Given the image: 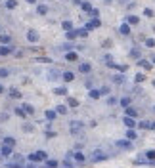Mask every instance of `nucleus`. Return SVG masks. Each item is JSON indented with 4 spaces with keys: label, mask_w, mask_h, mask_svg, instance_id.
Wrapping results in <instances>:
<instances>
[{
    "label": "nucleus",
    "mask_w": 155,
    "mask_h": 168,
    "mask_svg": "<svg viewBox=\"0 0 155 168\" xmlns=\"http://www.w3.org/2000/svg\"><path fill=\"white\" fill-rule=\"evenodd\" d=\"M8 96L12 97V99H21V92L17 90V88H10V90H8Z\"/></svg>",
    "instance_id": "nucleus-8"
},
{
    "label": "nucleus",
    "mask_w": 155,
    "mask_h": 168,
    "mask_svg": "<svg viewBox=\"0 0 155 168\" xmlns=\"http://www.w3.org/2000/svg\"><path fill=\"white\" fill-rule=\"evenodd\" d=\"M113 80H115L117 84H123V82H124V77H123V75H115V78H113Z\"/></svg>",
    "instance_id": "nucleus-40"
},
{
    "label": "nucleus",
    "mask_w": 155,
    "mask_h": 168,
    "mask_svg": "<svg viewBox=\"0 0 155 168\" xmlns=\"http://www.w3.org/2000/svg\"><path fill=\"white\" fill-rule=\"evenodd\" d=\"M0 42H2V44H10V42H12V36H10V34H0Z\"/></svg>",
    "instance_id": "nucleus-26"
},
{
    "label": "nucleus",
    "mask_w": 155,
    "mask_h": 168,
    "mask_svg": "<svg viewBox=\"0 0 155 168\" xmlns=\"http://www.w3.org/2000/svg\"><path fill=\"white\" fill-rule=\"evenodd\" d=\"M130 56H132V58H140V50H138V48H134V50L130 52Z\"/></svg>",
    "instance_id": "nucleus-45"
},
{
    "label": "nucleus",
    "mask_w": 155,
    "mask_h": 168,
    "mask_svg": "<svg viewBox=\"0 0 155 168\" xmlns=\"http://www.w3.org/2000/svg\"><path fill=\"white\" fill-rule=\"evenodd\" d=\"M44 164H46V168H58V166H59V162L54 161V159H52V161H50V159H46Z\"/></svg>",
    "instance_id": "nucleus-19"
},
{
    "label": "nucleus",
    "mask_w": 155,
    "mask_h": 168,
    "mask_svg": "<svg viewBox=\"0 0 155 168\" xmlns=\"http://www.w3.org/2000/svg\"><path fill=\"white\" fill-rule=\"evenodd\" d=\"M100 92H102V96H107V94H109V88H107V86H103Z\"/></svg>",
    "instance_id": "nucleus-47"
},
{
    "label": "nucleus",
    "mask_w": 155,
    "mask_h": 168,
    "mask_svg": "<svg viewBox=\"0 0 155 168\" xmlns=\"http://www.w3.org/2000/svg\"><path fill=\"white\" fill-rule=\"evenodd\" d=\"M37 61H40V63H50L52 59L50 58H37Z\"/></svg>",
    "instance_id": "nucleus-46"
},
{
    "label": "nucleus",
    "mask_w": 155,
    "mask_h": 168,
    "mask_svg": "<svg viewBox=\"0 0 155 168\" xmlns=\"http://www.w3.org/2000/svg\"><path fill=\"white\" fill-rule=\"evenodd\" d=\"M0 2H2V0H0Z\"/></svg>",
    "instance_id": "nucleus-56"
},
{
    "label": "nucleus",
    "mask_w": 155,
    "mask_h": 168,
    "mask_svg": "<svg viewBox=\"0 0 155 168\" xmlns=\"http://www.w3.org/2000/svg\"><path fill=\"white\" fill-rule=\"evenodd\" d=\"M65 59H67V61H77L78 54L77 52H67V54H65Z\"/></svg>",
    "instance_id": "nucleus-18"
},
{
    "label": "nucleus",
    "mask_w": 155,
    "mask_h": 168,
    "mask_svg": "<svg viewBox=\"0 0 155 168\" xmlns=\"http://www.w3.org/2000/svg\"><path fill=\"white\" fill-rule=\"evenodd\" d=\"M153 63H155V56H153Z\"/></svg>",
    "instance_id": "nucleus-55"
},
{
    "label": "nucleus",
    "mask_w": 155,
    "mask_h": 168,
    "mask_svg": "<svg viewBox=\"0 0 155 168\" xmlns=\"http://www.w3.org/2000/svg\"><path fill=\"white\" fill-rule=\"evenodd\" d=\"M15 6H17V0H8V2H6V8H8V10H13Z\"/></svg>",
    "instance_id": "nucleus-36"
},
{
    "label": "nucleus",
    "mask_w": 155,
    "mask_h": 168,
    "mask_svg": "<svg viewBox=\"0 0 155 168\" xmlns=\"http://www.w3.org/2000/svg\"><path fill=\"white\" fill-rule=\"evenodd\" d=\"M67 105H69V107H78V101L75 97H67Z\"/></svg>",
    "instance_id": "nucleus-31"
},
{
    "label": "nucleus",
    "mask_w": 155,
    "mask_h": 168,
    "mask_svg": "<svg viewBox=\"0 0 155 168\" xmlns=\"http://www.w3.org/2000/svg\"><path fill=\"white\" fill-rule=\"evenodd\" d=\"M100 25H102V21L98 19V17H94V19H92L90 23H86V29L90 31V29H94V27H100Z\"/></svg>",
    "instance_id": "nucleus-15"
},
{
    "label": "nucleus",
    "mask_w": 155,
    "mask_h": 168,
    "mask_svg": "<svg viewBox=\"0 0 155 168\" xmlns=\"http://www.w3.org/2000/svg\"><path fill=\"white\" fill-rule=\"evenodd\" d=\"M10 77V69H0V78H6Z\"/></svg>",
    "instance_id": "nucleus-39"
},
{
    "label": "nucleus",
    "mask_w": 155,
    "mask_h": 168,
    "mask_svg": "<svg viewBox=\"0 0 155 168\" xmlns=\"http://www.w3.org/2000/svg\"><path fill=\"white\" fill-rule=\"evenodd\" d=\"M58 77H59V71H58V69H50V73H48V78H50V80H56Z\"/></svg>",
    "instance_id": "nucleus-22"
},
{
    "label": "nucleus",
    "mask_w": 155,
    "mask_h": 168,
    "mask_svg": "<svg viewBox=\"0 0 155 168\" xmlns=\"http://www.w3.org/2000/svg\"><path fill=\"white\" fill-rule=\"evenodd\" d=\"M0 155L2 157H12L13 155V147H10V145H2V149H0Z\"/></svg>",
    "instance_id": "nucleus-7"
},
{
    "label": "nucleus",
    "mask_w": 155,
    "mask_h": 168,
    "mask_svg": "<svg viewBox=\"0 0 155 168\" xmlns=\"http://www.w3.org/2000/svg\"><path fill=\"white\" fill-rule=\"evenodd\" d=\"M13 113H15V115L19 116L21 120H25L27 116H29V115H27V113H25V111H23V107H15V109H13Z\"/></svg>",
    "instance_id": "nucleus-13"
},
{
    "label": "nucleus",
    "mask_w": 155,
    "mask_h": 168,
    "mask_svg": "<svg viewBox=\"0 0 155 168\" xmlns=\"http://www.w3.org/2000/svg\"><path fill=\"white\" fill-rule=\"evenodd\" d=\"M4 143L10 145V147H15V140H13L12 136H6V138H4Z\"/></svg>",
    "instance_id": "nucleus-28"
},
{
    "label": "nucleus",
    "mask_w": 155,
    "mask_h": 168,
    "mask_svg": "<svg viewBox=\"0 0 155 168\" xmlns=\"http://www.w3.org/2000/svg\"><path fill=\"white\" fill-rule=\"evenodd\" d=\"M126 23H128V25H136V23H138V17H136V15H128V17H126Z\"/></svg>",
    "instance_id": "nucleus-33"
},
{
    "label": "nucleus",
    "mask_w": 155,
    "mask_h": 168,
    "mask_svg": "<svg viewBox=\"0 0 155 168\" xmlns=\"http://www.w3.org/2000/svg\"><path fill=\"white\" fill-rule=\"evenodd\" d=\"M119 31H121V34H124V36H126V34H130V25H128V23H123Z\"/></svg>",
    "instance_id": "nucleus-21"
},
{
    "label": "nucleus",
    "mask_w": 155,
    "mask_h": 168,
    "mask_svg": "<svg viewBox=\"0 0 155 168\" xmlns=\"http://www.w3.org/2000/svg\"><path fill=\"white\" fill-rule=\"evenodd\" d=\"M105 159H107V155H105V153H102V151H94V153H92V157H90V161H92V162L105 161Z\"/></svg>",
    "instance_id": "nucleus-4"
},
{
    "label": "nucleus",
    "mask_w": 155,
    "mask_h": 168,
    "mask_svg": "<svg viewBox=\"0 0 155 168\" xmlns=\"http://www.w3.org/2000/svg\"><path fill=\"white\" fill-rule=\"evenodd\" d=\"M136 138H138V134L134 132V128H128V130H126V140H130V142H134Z\"/></svg>",
    "instance_id": "nucleus-17"
},
{
    "label": "nucleus",
    "mask_w": 155,
    "mask_h": 168,
    "mask_svg": "<svg viewBox=\"0 0 155 168\" xmlns=\"http://www.w3.org/2000/svg\"><path fill=\"white\" fill-rule=\"evenodd\" d=\"M27 40H29L31 44H37V42H39V32L35 31V29H29V31H27Z\"/></svg>",
    "instance_id": "nucleus-3"
},
{
    "label": "nucleus",
    "mask_w": 155,
    "mask_h": 168,
    "mask_svg": "<svg viewBox=\"0 0 155 168\" xmlns=\"http://www.w3.org/2000/svg\"><path fill=\"white\" fill-rule=\"evenodd\" d=\"M88 96H90L92 99H100V96H102V92H100V90H90V92H88Z\"/></svg>",
    "instance_id": "nucleus-27"
},
{
    "label": "nucleus",
    "mask_w": 155,
    "mask_h": 168,
    "mask_svg": "<svg viewBox=\"0 0 155 168\" xmlns=\"http://www.w3.org/2000/svg\"><path fill=\"white\" fill-rule=\"evenodd\" d=\"M4 92H6V88H4V86L0 84V94H4Z\"/></svg>",
    "instance_id": "nucleus-52"
},
{
    "label": "nucleus",
    "mask_w": 155,
    "mask_h": 168,
    "mask_svg": "<svg viewBox=\"0 0 155 168\" xmlns=\"http://www.w3.org/2000/svg\"><path fill=\"white\" fill-rule=\"evenodd\" d=\"M117 101H119V99H117V97H109V99H107V103H109V105H115Z\"/></svg>",
    "instance_id": "nucleus-48"
},
{
    "label": "nucleus",
    "mask_w": 155,
    "mask_h": 168,
    "mask_svg": "<svg viewBox=\"0 0 155 168\" xmlns=\"http://www.w3.org/2000/svg\"><path fill=\"white\" fill-rule=\"evenodd\" d=\"M80 8H82L84 12H88V13L92 12V6H90V2H80Z\"/></svg>",
    "instance_id": "nucleus-30"
},
{
    "label": "nucleus",
    "mask_w": 155,
    "mask_h": 168,
    "mask_svg": "<svg viewBox=\"0 0 155 168\" xmlns=\"http://www.w3.org/2000/svg\"><path fill=\"white\" fill-rule=\"evenodd\" d=\"M37 13H39V15H46V13H48V6L39 4V6H37Z\"/></svg>",
    "instance_id": "nucleus-20"
},
{
    "label": "nucleus",
    "mask_w": 155,
    "mask_h": 168,
    "mask_svg": "<svg viewBox=\"0 0 155 168\" xmlns=\"http://www.w3.org/2000/svg\"><path fill=\"white\" fill-rule=\"evenodd\" d=\"M8 116H10L8 113H0V122H6V120H8Z\"/></svg>",
    "instance_id": "nucleus-43"
},
{
    "label": "nucleus",
    "mask_w": 155,
    "mask_h": 168,
    "mask_svg": "<svg viewBox=\"0 0 155 168\" xmlns=\"http://www.w3.org/2000/svg\"><path fill=\"white\" fill-rule=\"evenodd\" d=\"M56 111H58V115H67V107H65V105H58Z\"/></svg>",
    "instance_id": "nucleus-34"
},
{
    "label": "nucleus",
    "mask_w": 155,
    "mask_h": 168,
    "mask_svg": "<svg viewBox=\"0 0 155 168\" xmlns=\"http://www.w3.org/2000/svg\"><path fill=\"white\" fill-rule=\"evenodd\" d=\"M138 65H140V67H144V69H151V63H149V61H146V59H140V61H138Z\"/></svg>",
    "instance_id": "nucleus-32"
},
{
    "label": "nucleus",
    "mask_w": 155,
    "mask_h": 168,
    "mask_svg": "<svg viewBox=\"0 0 155 168\" xmlns=\"http://www.w3.org/2000/svg\"><path fill=\"white\" fill-rule=\"evenodd\" d=\"M73 166H75V164L71 162V159H65L63 161V168H73Z\"/></svg>",
    "instance_id": "nucleus-41"
},
{
    "label": "nucleus",
    "mask_w": 155,
    "mask_h": 168,
    "mask_svg": "<svg viewBox=\"0 0 155 168\" xmlns=\"http://www.w3.org/2000/svg\"><path fill=\"white\" fill-rule=\"evenodd\" d=\"M77 36H78V31H73V29H71V31H67V38H69V40L77 38Z\"/></svg>",
    "instance_id": "nucleus-35"
},
{
    "label": "nucleus",
    "mask_w": 155,
    "mask_h": 168,
    "mask_svg": "<svg viewBox=\"0 0 155 168\" xmlns=\"http://www.w3.org/2000/svg\"><path fill=\"white\" fill-rule=\"evenodd\" d=\"M149 130H155V122H151V124H149Z\"/></svg>",
    "instance_id": "nucleus-53"
},
{
    "label": "nucleus",
    "mask_w": 155,
    "mask_h": 168,
    "mask_svg": "<svg viewBox=\"0 0 155 168\" xmlns=\"http://www.w3.org/2000/svg\"><path fill=\"white\" fill-rule=\"evenodd\" d=\"M144 78H146V77H144V75H136V82H142Z\"/></svg>",
    "instance_id": "nucleus-49"
},
{
    "label": "nucleus",
    "mask_w": 155,
    "mask_h": 168,
    "mask_svg": "<svg viewBox=\"0 0 155 168\" xmlns=\"http://www.w3.org/2000/svg\"><path fill=\"white\" fill-rule=\"evenodd\" d=\"M27 2H29V4H35V2H37V0H27Z\"/></svg>",
    "instance_id": "nucleus-54"
},
{
    "label": "nucleus",
    "mask_w": 155,
    "mask_h": 168,
    "mask_svg": "<svg viewBox=\"0 0 155 168\" xmlns=\"http://www.w3.org/2000/svg\"><path fill=\"white\" fill-rule=\"evenodd\" d=\"M56 96H67V88L65 86H59V88H56Z\"/></svg>",
    "instance_id": "nucleus-25"
},
{
    "label": "nucleus",
    "mask_w": 155,
    "mask_h": 168,
    "mask_svg": "<svg viewBox=\"0 0 155 168\" xmlns=\"http://www.w3.org/2000/svg\"><path fill=\"white\" fill-rule=\"evenodd\" d=\"M44 116H46V120H48V122H54V120L58 118V111H54V109H48V111L44 113Z\"/></svg>",
    "instance_id": "nucleus-6"
},
{
    "label": "nucleus",
    "mask_w": 155,
    "mask_h": 168,
    "mask_svg": "<svg viewBox=\"0 0 155 168\" xmlns=\"http://www.w3.org/2000/svg\"><path fill=\"white\" fill-rule=\"evenodd\" d=\"M78 71L82 73V75H88V73L92 71V65L90 63H80L78 65Z\"/></svg>",
    "instance_id": "nucleus-10"
},
{
    "label": "nucleus",
    "mask_w": 155,
    "mask_h": 168,
    "mask_svg": "<svg viewBox=\"0 0 155 168\" xmlns=\"http://www.w3.org/2000/svg\"><path fill=\"white\" fill-rule=\"evenodd\" d=\"M119 105L126 109V107H128V105H130V97H121V99H119Z\"/></svg>",
    "instance_id": "nucleus-24"
},
{
    "label": "nucleus",
    "mask_w": 155,
    "mask_h": 168,
    "mask_svg": "<svg viewBox=\"0 0 155 168\" xmlns=\"http://www.w3.org/2000/svg\"><path fill=\"white\" fill-rule=\"evenodd\" d=\"M61 27H63L65 32H67V31H71V29H73V23H71V21H63V23H61Z\"/></svg>",
    "instance_id": "nucleus-37"
},
{
    "label": "nucleus",
    "mask_w": 155,
    "mask_h": 168,
    "mask_svg": "<svg viewBox=\"0 0 155 168\" xmlns=\"http://www.w3.org/2000/svg\"><path fill=\"white\" fill-rule=\"evenodd\" d=\"M115 145L119 149H132V142L130 140H119V142H115Z\"/></svg>",
    "instance_id": "nucleus-5"
},
{
    "label": "nucleus",
    "mask_w": 155,
    "mask_h": 168,
    "mask_svg": "<svg viewBox=\"0 0 155 168\" xmlns=\"http://www.w3.org/2000/svg\"><path fill=\"white\" fill-rule=\"evenodd\" d=\"M73 159H75L77 162H80V164H82V162L86 161V157H84V153H80V151H75V153H73Z\"/></svg>",
    "instance_id": "nucleus-14"
},
{
    "label": "nucleus",
    "mask_w": 155,
    "mask_h": 168,
    "mask_svg": "<svg viewBox=\"0 0 155 168\" xmlns=\"http://www.w3.org/2000/svg\"><path fill=\"white\" fill-rule=\"evenodd\" d=\"M126 116H138V111L128 105V107H126Z\"/></svg>",
    "instance_id": "nucleus-29"
},
{
    "label": "nucleus",
    "mask_w": 155,
    "mask_h": 168,
    "mask_svg": "<svg viewBox=\"0 0 155 168\" xmlns=\"http://www.w3.org/2000/svg\"><path fill=\"white\" fill-rule=\"evenodd\" d=\"M123 122L126 124V128H134V126H136L134 116H124V118H123Z\"/></svg>",
    "instance_id": "nucleus-12"
},
{
    "label": "nucleus",
    "mask_w": 155,
    "mask_h": 168,
    "mask_svg": "<svg viewBox=\"0 0 155 168\" xmlns=\"http://www.w3.org/2000/svg\"><path fill=\"white\" fill-rule=\"evenodd\" d=\"M61 78H63L65 82H71L73 78H75V75H73L71 71H65V73H61Z\"/></svg>",
    "instance_id": "nucleus-16"
},
{
    "label": "nucleus",
    "mask_w": 155,
    "mask_h": 168,
    "mask_svg": "<svg viewBox=\"0 0 155 168\" xmlns=\"http://www.w3.org/2000/svg\"><path fill=\"white\" fill-rule=\"evenodd\" d=\"M90 15H92V17H98V10H94V8H92V12H90Z\"/></svg>",
    "instance_id": "nucleus-51"
},
{
    "label": "nucleus",
    "mask_w": 155,
    "mask_h": 168,
    "mask_svg": "<svg viewBox=\"0 0 155 168\" xmlns=\"http://www.w3.org/2000/svg\"><path fill=\"white\" fill-rule=\"evenodd\" d=\"M12 52H13V46H12V44L0 46V56H8V54H12Z\"/></svg>",
    "instance_id": "nucleus-9"
},
{
    "label": "nucleus",
    "mask_w": 155,
    "mask_h": 168,
    "mask_svg": "<svg viewBox=\"0 0 155 168\" xmlns=\"http://www.w3.org/2000/svg\"><path fill=\"white\" fill-rule=\"evenodd\" d=\"M138 126H140V128H149L148 122H138Z\"/></svg>",
    "instance_id": "nucleus-50"
},
{
    "label": "nucleus",
    "mask_w": 155,
    "mask_h": 168,
    "mask_svg": "<svg viewBox=\"0 0 155 168\" xmlns=\"http://www.w3.org/2000/svg\"><path fill=\"white\" fill-rule=\"evenodd\" d=\"M146 46H148V48H153V46H155V40L153 38H148V40H146Z\"/></svg>",
    "instance_id": "nucleus-42"
},
{
    "label": "nucleus",
    "mask_w": 155,
    "mask_h": 168,
    "mask_svg": "<svg viewBox=\"0 0 155 168\" xmlns=\"http://www.w3.org/2000/svg\"><path fill=\"white\" fill-rule=\"evenodd\" d=\"M146 161H148V164L155 161V151H146Z\"/></svg>",
    "instance_id": "nucleus-23"
},
{
    "label": "nucleus",
    "mask_w": 155,
    "mask_h": 168,
    "mask_svg": "<svg viewBox=\"0 0 155 168\" xmlns=\"http://www.w3.org/2000/svg\"><path fill=\"white\" fill-rule=\"evenodd\" d=\"M84 124L80 122V120H71L69 122V132H71V136H78L80 132H82Z\"/></svg>",
    "instance_id": "nucleus-1"
},
{
    "label": "nucleus",
    "mask_w": 155,
    "mask_h": 168,
    "mask_svg": "<svg viewBox=\"0 0 155 168\" xmlns=\"http://www.w3.org/2000/svg\"><path fill=\"white\" fill-rule=\"evenodd\" d=\"M144 13H146V17H153V10H149V8H146Z\"/></svg>",
    "instance_id": "nucleus-44"
},
{
    "label": "nucleus",
    "mask_w": 155,
    "mask_h": 168,
    "mask_svg": "<svg viewBox=\"0 0 155 168\" xmlns=\"http://www.w3.org/2000/svg\"><path fill=\"white\" fill-rule=\"evenodd\" d=\"M33 130H35V126H33V124H29V122H27V124H23V132H27V134H31Z\"/></svg>",
    "instance_id": "nucleus-38"
},
{
    "label": "nucleus",
    "mask_w": 155,
    "mask_h": 168,
    "mask_svg": "<svg viewBox=\"0 0 155 168\" xmlns=\"http://www.w3.org/2000/svg\"><path fill=\"white\" fill-rule=\"evenodd\" d=\"M21 107H23V111H25V113H27V115H29V116L37 113V111H35V107H33L31 103H21Z\"/></svg>",
    "instance_id": "nucleus-11"
},
{
    "label": "nucleus",
    "mask_w": 155,
    "mask_h": 168,
    "mask_svg": "<svg viewBox=\"0 0 155 168\" xmlns=\"http://www.w3.org/2000/svg\"><path fill=\"white\" fill-rule=\"evenodd\" d=\"M46 159H48L46 151H37V153H31V155H29V161H31V162H37V164H39V162H44Z\"/></svg>",
    "instance_id": "nucleus-2"
}]
</instances>
